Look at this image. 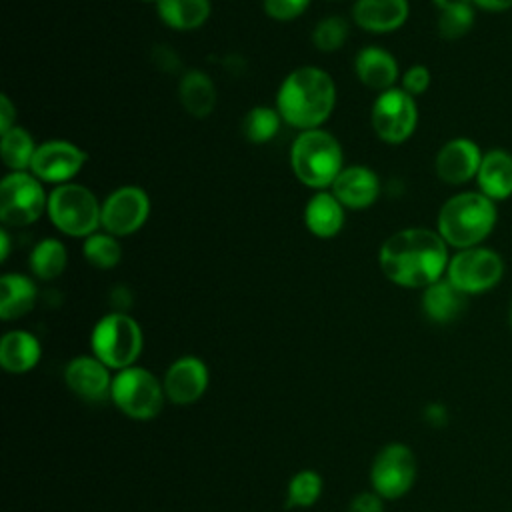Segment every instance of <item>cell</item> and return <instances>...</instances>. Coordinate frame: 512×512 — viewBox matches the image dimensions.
<instances>
[{
	"label": "cell",
	"mask_w": 512,
	"mask_h": 512,
	"mask_svg": "<svg viewBox=\"0 0 512 512\" xmlns=\"http://www.w3.org/2000/svg\"><path fill=\"white\" fill-rule=\"evenodd\" d=\"M448 244L428 228H404L388 236L378 250L382 274L402 288H426L448 268Z\"/></svg>",
	"instance_id": "6da1fadb"
},
{
	"label": "cell",
	"mask_w": 512,
	"mask_h": 512,
	"mask_svg": "<svg viewBox=\"0 0 512 512\" xmlns=\"http://www.w3.org/2000/svg\"><path fill=\"white\" fill-rule=\"evenodd\" d=\"M336 104V86L332 76L318 66H300L280 84L276 110L280 118L298 128L314 130L324 124Z\"/></svg>",
	"instance_id": "7a4b0ae2"
},
{
	"label": "cell",
	"mask_w": 512,
	"mask_h": 512,
	"mask_svg": "<svg viewBox=\"0 0 512 512\" xmlns=\"http://www.w3.org/2000/svg\"><path fill=\"white\" fill-rule=\"evenodd\" d=\"M496 224L494 200L482 192H460L448 198L438 212V234L448 246L474 248Z\"/></svg>",
	"instance_id": "3957f363"
},
{
	"label": "cell",
	"mask_w": 512,
	"mask_h": 512,
	"mask_svg": "<svg viewBox=\"0 0 512 512\" xmlns=\"http://www.w3.org/2000/svg\"><path fill=\"white\" fill-rule=\"evenodd\" d=\"M290 164L302 184L324 190L334 184L336 176L344 168L342 146L322 128L304 130L292 142Z\"/></svg>",
	"instance_id": "277c9868"
},
{
	"label": "cell",
	"mask_w": 512,
	"mask_h": 512,
	"mask_svg": "<svg viewBox=\"0 0 512 512\" xmlns=\"http://www.w3.org/2000/svg\"><path fill=\"white\" fill-rule=\"evenodd\" d=\"M142 346L144 336L140 324L124 312H110L102 316L90 334L92 354L116 372L134 366Z\"/></svg>",
	"instance_id": "5b68a950"
},
{
	"label": "cell",
	"mask_w": 512,
	"mask_h": 512,
	"mask_svg": "<svg viewBox=\"0 0 512 512\" xmlns=\"http://www.w3.org/2000/svg\"><path fill=\"white\" fill-rule=\"evenodd\" d=\"M48 216L52 224L74 238H88L102 226V204L82 184H58L48 194Z\"/></svg>",
	"instance_id": "8992f818"
},
{
	"label": "cell",
	"mask_w": 512,
	"mask_h": 512,
	"mask_svg": "<svg viewBox=\"0 0 512 512\" xmlns=\"http://www.w3.org/2000/svg\"><path fill=\"white\" fill-rule=\"evenodd\" d=\"M110 398L132 420H152L160 414L166 394L162 382L142 366L118 370L112 378Z\"/></svg>",
	"instance_id": "52a82bcc"
},
{
	"label": "cell",
	"mask_w": 512,
	"mask_h": 512,
	"mask_svg": "<svg viewBox=\"0 0 512 512\" xmlns=\"http://www.w3.org/2000/svg\"><path fill=\"white\" fill-rule=\"evenodd\" d=\"M48 208L42 182L32 172H10L0 184V220L22 228L36 222Z\"/></svg>",
	"instance_id": "ba28073f"
},
{
	"label": "cell",
	"mask_w": 512,
	"mask_h": 512,
	"mask_svg": "<svg viewBox=\"0 0 512 512\" xmlns=\"http://www.w3.org/2000/svg\"><path fill=\"white\" fill-rule=\"evenodd\" d=\"M416 472V456L410 446L402 442L386 444L378 450L370 466L372 488L384 500H396L414 486Z\"/></svg>",
	"instance_id": "9c48e42d"
},
{
	"label": "cell",
	"mask_w": 512,
	"mask_h": 512,
	"mask_svg": "<svg viewBox=\"0 0 512 512\" xmlns=\"http://www.w3.org/2000/svg\"><path fill=\"white\" fill-rule=\"evenodd\" d=\"M504 274V262L490 248H462L446 268V278L464 294H480L494 288Z\"/></svg>",
	"instance_id": "30bf717a"
},
{
	"label": "cell",
	"mask_w": 512,
	"mask_h": 512,
	"mask_svg": "<svg viewBox=\"0 0 512 512\" xmlns=\"http://www.w3.org/2000/svg\"><path fill=\"white\" fill-rule=\"evenodd\" d=\"M418 124V108L414 96L402 88L380 92L372 106V128L376 136L388 144H400L412 136Z\"/></svg>",
	"instance_id": "8fae6325"
},
{
	"label": "cell",
	"mask_w": 512,
	"mask_h": 512,
	"mask_svg": "<svg viewBox=\"0 0 512 512\" xmlns=\"http://www.w3.org/2000/svg\"><path fill=\"white\" fill-rule=\"evenodd\" d=\"M150 198L138 186H120L102 202V228L112 236H128L144 226Z\"/></svg>",
	"instance_id": "7c38bea8"
},
{
	"label": "cell",
	"mask_w": 512,
	"mask_h": 512,
	"mask_svg": "<svg viewBox=\"0 0 512 512\" xmlns=\"http://www.w3.org/2000/svg\"><path fill=\"white\" fill-rule=\"evenodd\" d=\"M86 160L88 154L76 144L66 140H48L36 148L30 172L40 182L66 184L84 168Z\"/></svg>",
	"instance_id": "4fadbf2b"
},
{
	"label": "cell",
	"mask_w": 512,
	"mask_h": 512,
	"mask_svg": "<svg viewBox=\"0 0 512 512\" xmlns=\"http://www.w3.org/2000/svg\"><path fill=\"white\" fill-rule=\"evenodd\" d=\"M210 384V372L198 356H182L174 360L162 380L166 400L178 406L198 402Z\"/></svg>",
	"instance_id": "5bb4252c"
},
{
	"label": "cell",
	"mask_w": 512,
	"mask_h": 512,
	"mask_svg": "<svg viewBox=\"0 0 512 512\" xmlns=\"http://www.w3.org/2000/svg\"><path fill=\"white\" fill-rule=\"evenodd\" d=\"M110 368L92 356H76L64 368L66 386L86 402H100L110 396L112 388Z\"/></svg>",
	"instance_id": "9a60e30c"
},
{
	"label": "cell",
	"mask_w": 512,
	"mask_h": 512,
	"mask_svg": "<svg viewBox=\"0 0 512 512\" xmlns=\"http://www.w3.org/2000/svg\"><path fill=\"white\" fill-rule=\"evenodd\" d=\"M482 154L476 142L468 138H454L446 142L436 154V174L442 182L458 186L478 174Z\"/></svg>",
	"instance_id": "2e32d148"
},
{
	"label": "cell",
	"mask_w": 512,
	"mask_h": 512,
	"mask_svg": "<svg viewBox=\"0 0 512 512\" xmlns=\"http://www.w3.org/2000/svg\"><path fill=\"white\" fill-rule=\"evenodd\" d=\"M330 188L344 208L362 210L376 202L380 194V180L368 166H348L342 168Z\"/></svg>",
	"instance_id": "e0dca14e"
},
{
	"label": "cell",
	"mask_w": 512,
	"mask_h": 512,
	"mask_svg": "<svg viewBox=\"0 0 512 512\" xmlns=\"http://www.w3.org/2000/svg\"><path fill=\"white\" fill-rule=\"evenodd\" d=\"M408 12V0H356L352 18L362 30L384 34L400 28Z\"/></svg>",
	"instance_id": "ac0fdd59"
},
{
	"label": "cell",
	"mask_w": 512,
	"mask_h": 512,
	"mask_svg": "<svg viewBox=\"0 0 512 512\" xmlns=\"http://www.w3.org/2000/svg\"><path fill=\"white\" fill-rule=\"evenodd\" d=\"M356 76L366 88L384 92L394 88V82L398 78V64L394 56L378 46H366L356 54L354 60Z\"/></svg>",
	"instance_id": "d6986e66"
},
{
	"label": "cell",
	"mask_w": 512,
	"mask_h": 512,
	"mask_svg": "<svg viewBox=\"0 0 512 512\" xmlns=\"http://www.w3.org/2000/svg\"><path fill=\"white\" fill-rule=\"evenodd\" d=\"M466 298L468 294L458 290L448 278H440L424 288L422 310L428 320L436 324H448L462 316L466 310Z\"/></svg>",
	"instance_id": "ffe728a7"
},
{
	"label": "cell",
	"mask_w": 512,
	"mask_h": 512,
	"mask_svg": "<svg viewBox=\"0 0 512 512\" xmlns=\"http://www.w3.org/2000/svg\"><path fill=\"white\" fill-rule=\"evenodd\" d=\"M42 346L32 332L10 330L0 340V364L10 374H26L40 362Z\"/></svg>",
	"instance_id": "44dd1931"
},
{
	"label": "cell",
	"mask_w": 512,
	"mask_h": 512,
	"mask_svg": "<svg viewBox=\"0 0 512 512\" xmlns=\"http://www.w3.org/2000/svg\"><path fill=\"white\" fill-rule=\"evenodd\" d=\"M476 180L480 192L490 200H504L512 196V154L500 148L484 154Z\"/></svg>",
	"instance_id": "7402d4cb"
},
{
	"label": "cell",
	"mask_w": 512,
	"mask_h": 512,
	"mask_svg": "<svg viewBox=\"0 0 512 512\" xmlns=\"http://www.w3.org/2000/svg\"><path fill=\"white\" fill-rule=\"evenodd\" d=\"M304 224L318 238H332L344 226V206L332 194L320 190L304 208Z\"/></svg>",
	"instance_id": "603a6c76"
},
{
	"label": "cell",
	"mask_w": 512,
	"mask_h": 512,
	"mask_svg": "<svg viewBox=\"0 0 512 512\" xmlns=\"http://www.w3.org/2000/svg\"><path fill=\"white\" fill-rule=\"evenodd\" d=\"M178 98L184 110L194 118H206L216 106V88L202 70H188L178 84Z\"/></svg>",
	"instance_id": "cb8c5ba5"
},
{
	"label": "cell",
	"mask_w": 512,
	"mask_h": 512,
	"mask_svg": "<svg viewBox=\"0 0 512 512\" xmlns=\"http://www.w3.org/2000/svg\"><path fill=\"white\" fill-rule=\"evenodd\" d=\"M36 284L24 274H4L0 278V318L14 320L28 314L36 304Z\"/></svg>",
	"instance_id": "d4e9b609"
},
{
	"label": "cell",
	"mask_w": 512,
	"mask_h": 512,
	"mask_svg": "<svg viewBox=\"0 0 512 512\" xmlns=\"http://www.w3.org/2000/svg\"><path fill=\"white\" fill-rule=\"evenodd\" d=\"M210 0H158L156 12L160 20L174 30L200 28L210 16Z\"/></svg>",
	"instance_id": "484cf974"
},
{
	"label": "cell",
	"mask_w": 512,
	"mask_h": 512,
	"mask_svg": "<svg viewBox=\"0 0 512 512\" xmlns=\"http://www.w3.org/2000/svg\"><path fill=\"white\" fill-rule=\"evenodd\" d=\"M36 142L32 134L22 128V126H12L8 132L2 134L0 140V156L2 162L12 170V172H26L30 170L34 152H36Z\"/></svg>",
	"instance_id": "4316f807"
},
{
	"label": "cell",
	"mask_w": 512,
	"mask_h": 512,
	"mask_svg": "<svg viewBox=\"0 0 512 512\" xmlns=\"http://www.w3.org/2000/svg\"><path fill=\"white\" fill-rule=\"evenodd\" d=\"M66 260H68L66 248L56 238L40 240L32 248V252L28 256L30 270L40 280H54V278H58L64 272V268H66Z\"/></svg>",
	"instance_id": "83f0119b"
},
{
	"label": "cell",
	"mask_w": 512,
	"mask_h": 512,
	"mask_svg": "<svg viewBox=\"0 0 512 512\" xmlns=\"http://www.w3.org/2000/svg\"><path fill=\"white\" fill-rule=\"evenodd\" d=\"M280 122H282V118H280L278 110H272L268 106H254L242 118L240 130L248 142L266 144L278 134Z\"/></svg>",
	"instance_id": "f1b7e54d"
},
{
	"label": "cell",
	"mask_w": 512,
	"mask_h": 512,
	"mask_svg": "<svg viewBox=\"0 0 512 512\" xmlns=\"http://www.w3.org/2000/svg\"><path fill=\"white\" fill-rule=\"evenodd\" d=\"M322 494V476L316 470L296 472L286 488V508H310Z\"/></svg>",
	"instance_id": "f546056e"
},
{
	"label": "cell",
	"mask_w": 512,
	"mask_h": 512,
	"mask_svg": "<svg viewBox=\"0 0 512 512\" xmlns=\"http://www.w3.org/2000/svg\"><path fill=\"white\" fill-rule=\"evenodd\" d=\"M84 258L100 270L114 268L122 258V248L116 236L108 232H94L84 240Z\"/></svg>",
	"instance_id": "4dcf8cb0"
},
{
	"label": "cell",
	"mask_w": 512,
	"mask_h": 512,
	"mask_svg": "<svg viewBox=\"0 0 512 512\" xmlns=\"http://www.w3.org/2000/svg\"><path fill=\"white\" fill-rule=\"evenodd\" d=\"M348 36V24L340 16H328L320 20L312 30V44L320 52H334L338 50Z\"/></svg>",
	"instance_id": "1f68e13d"
},
{
	"label": "cell",
	"mask_w": 512,
	"mask_h": 512,
	"mask_svg": "<svg viewBox=\"0 0 512 512\" xmlns=\"http://www.w3.org/2000/svg\"><path fill=\"white\" fill-rule=\"evenodd\" d=\"M474 24V10L472 6H458V8H446L440 10L438 16V34L444 40H458Z\"/></svg>",
	"instance_id": "d6a6232c"
},
{
	"label": "cell",
	"mask_w": 512,
	"mask_h": 512,
	"mask_svg": "<svg viewBox=\"0 0 512 512\" xmlns=\"http://www.w3.org/2000/svg\"><path fill=\"white\" fill-rule=\"evenodd\" d=\"M264 12L280 22L298 18L310 4V0H262Z\"/></svg>",
	"instance_id": "836d02e7"
},
{
	"label": "cell",
	"mask_w": 512,
	"mask_h": 512,
	"mask_svg": "<svg viewBox=\"0 0 512 512\" xmlns=\"http://www.w3.org/2000/svg\"><path fill=\"white\" fill-rule=\"evenodd\" d=\"M428 86H430V70L422 64L410 66L402 76V90L408 92L410 96L424 94Z\"/></svg>",
	"instance_id": "e575fe53"
},
{
	"label": "cell",
	"mask_w": 512,
	"mask_h": 512,
	"mask_svg": "<svg viewBox=\"0 0 512 512\" xmlns=\"http://www.w3.org/2000/svg\"><path fill=\"white\" fill-rule=\"evenodd\" d=\"M348 512H384V498L372 492H360L356 494L350 504Z\"/></svg>",
	"instance_id": "d590c367"
},
{
	"label": "cell",
	"mask_w": 512,
	"mask_h": 512,
	"mask_svg": "<svg viewBox=\"0 0 512 512\" xmlns=\"http://www.w3.org/2000/svg\"><path fill=\"white\" fill-rule=\"evenodd\" d=\"M16 108L10 102V98L6 94L0 96V132H8L12 126H16Z\"/></svg>",
	"instance_id": "8d00e7d4"
},
{
	"label": "cell",
	"mask_w": 512,
	"mask_h": 512,
	"mask_svg": "<svg viewBox=\"0 0 512 512\" xmlns=\"http://www.w3.org/2000/svg\"><path fill=\"white\" fill-rule=\"evenodd\" d=\"M424 420H426L428 424H432V426H444L446 420H448V412H446V408H444L442 404L432 402V404H428L426 410H424Z\"/></svg>",
	"instance_id": "74e56055"
},
{
	"label": "cell",
	"mask_w": 512,
	"mask_h": 512,
	"mask_svg": "<svg viewBox=\"0 0 512 512\" xmlns=\"http://www.w3.org/2000/svg\"><path fill=\"white\" fill-rule=\"evenodd\" d=\"M158 56H162V58H158V66L162 68V70H166V72H172L174 68H178L180 64H178V54H174L170 48H166V46H160L158 48Z\"/></svg>",
	"instance_id": "f35d334b"
},
{
	"label": "cell",
	"mask_w": 512,
	"mask_h": 512,
	"mask_svg": "<svg viewBox=\"0 0 512 512\" xmlns=\"http://www.w3.org/2000/svg\"><path fill=\"white\" fill-rule=\"evenodd\" d=\"M478 8L488 12H504L512 8V0H472Z\"/></svg>",
	"instance_id": "ab89813d"
},
{
	"label": "cell",
	"mask_w": 512,
	"mask_h": 512,
	"mask_svg": "<svg viewBox=\"0 0 512 512\" xmlns=\"http://www.w3.org/2000/svg\"><path fill=\"white\" fill-rule=\"evenodd\" d=\"M434 4L440 8V10H446V8H458V6H470L472 0H434Z\"/></svg>",
	"instance_id": "60d3db41"
},
{
	"label": "cell",
	"mask_w": 512,
	"mask_h": 512,
	"mask_svg": "<svg viewBox=\"0 0 512 512\" xmlns=\"http://www.w3.org/2000/svg\"><path fill=\"white\" fill-rule=\"evenodd\" d=\"M0 260L4 262L8 258L10 252V238H8V230H0Z\"/></svg>",
	"instance_id": "b9f144b4"
},
{
	"label": "cell",
	"mask_w": 512,
	"mask_h": 512,
	"mask_svg": "<svg viewBox=\"0 0 512 512\" xmlns=\"http://www.w3.org/2000/svg\"><path fill=\"white\" fill-rule=\"evenodd\" d=\"M510 328H512V306H510Z\"/></svg>",
	"instance_id": "7bdbcfd3"
},
{
	"label": "cell",
	"mask_w": 512,
	"mask_h": 512,
	"mask_svg": "<svg viewBox=\"0 0 512 512\" xmlns=\"http://www.w3.org/2000/svg\"><path fill=\"white\" fill-rule=\"evenodd\" d=\"M146 2H158V0H146Z\"/></svg>",
	"instance_id": "ee69618b"
}]
</instances>
